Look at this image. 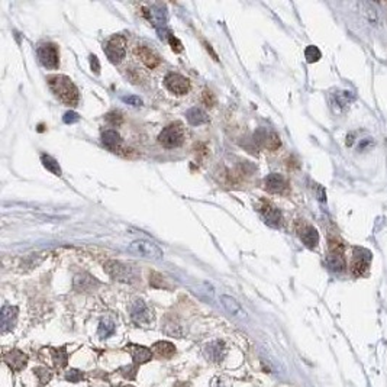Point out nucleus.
Instances as JSON below:
<instances>
[{"mask_svg":"<svg viewBox=\"0 0 387 387\" xmlns=\"http://www.w3.org/2000/svg\"><path fill=\"white\" fill-rule=\"evenodd\" d=\"M48 84L58 100L67 106H75L78 103V90L67 75H51L48 77Z\"/></svg>","mask_w":387,"mask_h":387,"instance_id":"f257e3e1","label":"nucleus"},{"mask_svg":"<svg viewBox=\"0 0 387 387\" xmlns=\"http://www.w3.org/2000/svg\"><path fill=\"white\" fill-rule=\"evenodd\" d=\"M131 254L141 258H148V260H161L164 252L157 244L147 241V239H137L128 247Z\"/></svg>","mask_w":387,"mask_h":387,"instance_id":"f03ea898","label":"nucleus"},{"mask_svg":"<svg viewBox=\"0 0 387 387\" xmlns=\"http://www.w3.org/2000/svg\"><path fill=\"white\" fill-rule=\"evenodd\" d=\"M158 141L165 148H177L184 142V129L182 123H171L162 129L158 135Z\"/></svg>","mask_w":387,"mask_h":387,"instance_id":"7ed1b4c3","label":"nucleus"},{"mask_svg":"<svg viewBox=\"0 0 387 387\" xmlns=\"http://www.w3.org/2000/svg\"><path fill=\"white\" fill-rule=\"evenodd\" d=\"M105 54L112 63H120L126 54V38L123 35H113L105 45Z\"/></svg>","mask_w":387,"mask_h":387,"instance_id":"20e7f679","label":"nucleus"},{"mask_svg":"<svg viewBox=\"0 0 387 387\" xmlns=\"http://www.w3.org/2000/svg\"><path fill=\"white\" fill-rule=\"evenodd\" d=\"M36 55H38L39 63L45 68H50V70H57L58 68V65H60V55H58V50H57V47H55L54 44H41L38 47Z\"/></svg>","mask_w":387,"mask_h":387,"instance_id":"39448f33","label":"nucleus"},{"mask_svg":"<svg viewBox=\"0 0 387 387\" xmlns=\"http://www.w3.org/2000/svg\"><path fill=\"white\" fill-rule=\"evenodd\" d=\"M105 270L109 276L113 280H119V281H132L137 279V274L132 267L125 266L119 261H108L105 264Z\"/></svg>","mask_w":387,"mask_h":387,"instance_id":"423d86ee","label":"nucleus"},{"mask_svg":"<svg viewBox=\"0 0 387 387\" xmlns=\"http://www.w3.org/2000/svg\"><path fill=\"white\" fill-rule=\"evenodd\" d=\"M129 311H131L132 321L137 323V325L147 326L152 321V311L147 306V303L144 300H141V299H137V300L132 302Z\"/></svg>","mask_w":387,"mask_h":387,"instance_id":"0eeeda50","label":"nucleus"},{"mask_svg":"<svg viewBox=\"0 0 387 387\" xmlns=\"http://www.w3.org/2000/svg\"><path fill=\"white\" fill-rule=\"evenodd\" d=\"M164 86L167 87L171 93L176 95H186L190 90V81L177 73H168L164 77Z\"/></svg>","mask_w":387,"mask_h":387,"instance_id":"6e6552de","label":"nucleus"},{"mask_svg":"<svg viewBox=\"0 0 387 387\" xmlns=\"http://www.w3.org/2000/svg\"><path fill=\"white\" fill-rule=\"evenodd\" d=\"M370 260H371V254L367 249L355 248L354 254H353V261H351V271L355 276H363L366 273V270L368 269Z\"/></svg>","mask_w":387,"mask_h":387,"instance_id":"1a4fd4ad","label":"nucleus"},{"mask_svg":"<svg viewBox=\"0 0 387 387\" xmlns=\"http://www.w3.org/2000/svg\"><path fill=\"white\" fill-rule=\"evenodd\" d=\"M255 138V142H258L261 147L267 148L270 151L277 150L280 147V138L279 135L276 132H271V131H266V129H258L254 135Z\"/></svg>","mask_w":387,"mask_h":387,"instance_id":"9d476101","label":"nucleus"},{"mask_svg":"<svg viewBox=\"0 0 387 387\" xmlns=\"http://www.w3.org/2000/svg\"><path fill=\"white\" fill-rule=\"evenodd\" d=\"M261 215H263V219L267 225L273 226V228H280L281 226L283 216H281L277 207L271 206L270 203H264L261 206Z\"/></svg>","mask_w":387,"mask_h":387,"instance_id":"9b49d317","label":"nucleus"},{"mask_svg":"<svg viewBox=\"0 0 387 387\" xmlns=\"http://www.w3.org/2000/svg\"><path fill=\"white\" fill-rule=\"evenodd\" d=\"M16 319H18V308L9 306V305L2 308L0 321H2V331L3 332L12 331L15 328V325H16Z\"/></svg>","mask_w":387,"mask_h":387,"instance_id":"f8f14e48","label":"nucleus"},{"mask_svg":"<svg viewBox=\"0 0 387 387\" xmlns=\"http://www.w3.org/2000/svg\"><path fill=\"white\" fill-rule=\"evenodd\" d=\"M221 302L225 308V311L229 315H232L234 318H238V319H247V312L242 309V306L238 303L232 296H228V294H222L221 296Z\"/></svg>","mask_w":387,"mask_h":387,"instance_id":"ddd939ff","label":"nucleus"},{"mask_svg":"<svg viewBox=\"0 0 387 387\" xmlns=\"http://www.w3.org/2000/svg\"><path fill=\"white\" fill-rule=\"evenodd\" d=\"M264 186L270 193H281L287 187V183H286V179L281 174L271 173L264 179Z\"/></svg>","mask_w":387,"mask_h":387,"instance_id":"4468645a","label":"nucleus"},{"mask_svg":"<svg viewBox=\"0 0 387 387\" xmlns=\"http://www.w3.org/2000/svg\"><path fill=\"white\" fill-rule=\"evenodd\" d=\"M26 361H28V357L18 350H13L8 354H5V363L11 367L13 371H21L22 368L26 366Z\"/></svg>","mask_w":387,"mask_h":387,"instance_id":"2eb2a0df","label":"nucleus"},{"mask_svg":"<svg viewBox=\"0 0 387 387\" xmlns=\"http://www.w3.org/2000/svg\"><path fill=\"white\" fill-rule=\"evenodd\" d=\"M126 350H128L129 354L132 355L134 363H135L137 366H138V364H144V363L150 361L151 358H152V353H151V350L145 348V347H142V345L129 344L128 347H126Z\"/></svg>","mask_w":387,"mask_h":387,"instance_id":"dca6fc26","label":"nucleus"},{"mask_svg":"<svg viewBox=\"0 0 387 387\" xmlns=\"http://www.w3.org/2000/svg\"><path fill=\"white\" fill-rule=\"evenodd\" d=\"M135 53H137V55L141 58V61L147 65L148 68H151V70L155 68L157 65L160 64V57L155 54L154 51H151L148 47L140 45V47H137Z\"/></svg>","mask_w":387,"mask_h":387,"instance_id":"f3484780","label":"nucleus"},{"mask_svg":"<svg viewBox=\"0 0 387 387\" xmlns=\"http://www.w3.org/2000/svg\"><path fill=\"white\" fill-rule=\"evenodd\" d=\"M96 286H99V281L87 273L77 274L74 277V289L77 291H90Z\"/></svg>","mask_w":387,"mask_h":387,"instance_id":"a211bd4d","label":"nucleus"},{"mask_svg":"<svg viewBox=\"0 0 387 387\" xmlns=\"http://www.w3.org/2000/svg\"><path fill=\"white\" fill-rule=\"evenodd\" d=\"M299 235H300L302 242L308 248H315L318 245V242H319V234L311 225L303 226L300 231H299Z\"/></svg>","mask_w":387,"mask_h":387,"instance_id":"6ab92c4d","label":"nucleus"},{"mask_svg":"<svg viewBox=\"0 0 387 387\" xmlns=\"http://www.w3.org/2000/svg\"><path fill=\"white\" fill-rule=\"evenodd\" d=\"M204 354H206L207 360H210L213 363H219V361H222V358L225 355V345L221 341H215L204 348Z\"/></svg>","mask_w":387,"mask_h":387,"instance_id":"aec40b11","label":"nucleus"},{"mask_svg":"<svg viewBox=\"0 0 387 387\" xmlns=\"http://www.w3.org/2000/svg\"><path fill=\"white\" fill-rule=\"evenodd\" d=\"M102 142H103V145L106 148L116 152L119 150V147H120V144H122V138H120V135H119L116 131L108 129V131H105L102 134Z\"/></svg>","mask_w":387,"mask_h":387,"instance_id":"412c9836","label":"nucleus"},{"mask_svg":"<svg viewBox=\"0 0 387 387\" xmlns=\"http://www.w3.org/2000/svg\"><path fill=\"white\" fill-rule=\"evenodd\" d=\"M186 118L189 120V123L193 125V126H199V125H203V123L209 122V116L206 115V112H203L202 109L199 108L189 109L187 113H186Z\"/></svg>","mask_w":387,"mask_h":387,"instance_id":"4be33fe9","label":"nucleus"},{"mask_svg":"<svg viewBox=\"0 0 387 387\" xmlns=\"http://www.w3.org/2000/svg\"><path fill=\"white\" fill-rule=\"evenodd\" d=\"M326 266H328V269L332 270V271H342L345 264L341 252L336 251V249H332L331 254L326 257Z\"/></svg>","mask_w":387,"mask_h":387,"instance_id":"5701e85b","label":"nucleus"},{"mask_svg":"<svg viewBox=\"0 0 387 387\" xmlns=\"http://www.w3.org/2000/svg\"><path fill=\"white\" fill-rule=\"evenodd\" d=\"M152 351L155 354H158L160 357H164V358H170L176 353V347L171 344V342H167V341H160V342H155L154 347H152Z\"/></svg>","mask_w":387,"mask_h":387,"instance_id":"b1692460","label":"nucleus"},{"mask_svg":"<svg viewBox=\"0 0 387 387\" xmlns=\"http://www.w3.org/2000/svg\"><path fill=\"white\" fill-rule=\"evenodd\" d=\"M41 162H42V165L48 170V171H51L55 176H61V168H60V165H58V161L53 158L51 155H47V154H42L41 155Z\"/></svg>","mask_w":387,"mask_h":387,"instance_id":"393cba45","label":"nucleus"},{"mask_svg":"<svg viewBox=\"0 0 387 387\" xmlns=\"http://www.w3.org/2000/svg\"><path fill=\"white\" fill-rule=\"evenodd\" d=\"M305 57H306V61H308V63H316V61L321 60L322 54H321V51H319L318 47L309 45V47L305 50Z\"/></svg>","mask_w":387,"mask_h":387,"instance_id":"a878e982","label":"nucleus"},{"mask_svg":"<svg viewBox=\"0 0 387 387\" xmlns=\"http://www.w3.org/2000/svg\"><path fill=\"white\" fill-rule=\"evenodd\" d=\"M115 332V325L110 321H102L99 325V336L100 338H109Z\"/></svg>","mask_w":387,"mask_h":387,"instance_id":"bb28decb","label":"nucleus"},{"mask_svg":"<svg viewBox=\"0 0 387 387\" xmlns=\"http://www.w3.org/2000/svg\"><path fill=\"white\" fill-rule=\"evenodd\" d=\"M53 355H54V363L58 367L67 366V351L64 348L60 350H53Z\"/></svg>","mask_w":387,"mask_h":387,"instance_id":"cd10ccee","label":"nucleus"},{"mask_svg":"<svg viewBox=\"0 0 387 387\" xmlns=\"http://www.w3.org/2000/svg\"><path fill=\"white\" fill-rule=\"evenodd\" d=\"M33 373L36 374V377H38V380H39V383L41 384H47L50 380H51V373L47 370V368H35L33 370Z\"/></svg>","mask_w":387,"mask_h":387,"instance_id":"c85d7f7f","label":"nucleus"},{"mask_svg":"<svg viewBox=\"0 0 387 387\" xmlns=\"http://www.w3.org/2000/svg\"><path fill=\"white\" fill-rule=\"evenodd\" d=\"M150 283L152 287H157V289H167V284H165V281H164V277H161L160 274H157V273H152L151 274V279Z\"/></svg>","mask_w":387,"mask_h":387,"instance_id":"c756f323","label":"nucleus"},{"mask_svg":"<svg viewBox=\"0 0 387 387\" xmlns=\"http://www.w3.org/2000/svg\"><path fill=\"white\" fill-rule=\"evenodd\" d=\"M106 120H108L110 125H113V126H119L120 123H122V113L120 112H110L106 115Z\"/></svg>","mask_w":387,"mask_h":387,"instance_id":"7c9ffc66","label":"nucleus"},{"mask_svg":"<svg viewBox=\"0 0 387 387\" xmlns=\"http://www.w3.org/2000/svg\"><path fill=\"white\" fill-rule=\"evenodd\" d=\"M167 39H168V42H170V45H171V48L174 53H182V51H183V44L180 42V41H179L174 35L168 33Z\"/></svg>","mask_w":387,"mask_h":387,"instance_id":"2f4dec72","label":"nucleus"},{"mask_svg":"<svg viewBox=\"0 0 387 387\" xmlns=\"http://www.w3.org/2000/svg\"><path fill=\"white\" fill-rule=\"evenodd\" d=\"M202 102H203L206 106L212 108L216 102L215 96H213V93H212V92H209V90H204L203 95H202Z\"/></svg>","mask_w":387,"mask_h":387,"instance_id":"473e14b6","label":"nucleus"},{"mask_svg":"<svg viewBox=\"0 0 387 387\" xmlns=\"http://www.w3.org/2000/svg\"><path fill=\"white\" fill-rule=\"evenodd\" d=\"M122 100H123L125 103L131 105V106H134V108H140V106H142V99H140L138 96H123L122 97Z\"/></svg>","mask_w":387,"mask_h":387,"instance_id":"72a5a7b5","label":"nucleus"},{"mask_svg":"<svg viewBox=\"0 0 387 387\" xmlns=\"http://www.w3.org/2000/svg\"><path fill=\"white\" fill-rule=\"evenodd\" d=\"M65 378H67L68 381H71V383H77V381H80V380L83 378V373L78 371V370H70V371L67 373Z\"/></svg>","mask_w":387,"mask_h":387,"instance_id":"f704fd0d","label":"nucleus"},{"mask_svg":"<svg viewBox=\"0 0 387 387\" xmlns=\"http://www.w3.org/2000/svg\"><path fill=\"white\" fill-rule=\"evenodd\" d=\"M63 120H64V123H67V125H71V123L78 122V120H80V116H78V113H75V112H67L64 116H63Z\"/></svg>","mask_w":387,"mask_h":387,"instance_id":"c9c22d12","label":"nucleus"},{"mask_svg":"<svg viewBox=\"0 0 387 387\" xmlns=\"http://www.w3.org/2000/svg\"><path fill=\"white\" fill-rule=\"evenodd\" d=\"M90 67H92V71H95V74L100 73V63L96 55H90Z\"/></svg>","mask_w":387,"mask_h":387,"instance_id":"e433bc0d","label":"nucleus"},{"mask_svg":"<svg viewBox=\"0 0 387 387\" xmlns=\"http://www.w3.org/2000/svg\"><path fill=\"white\" fill-rule=\"evenodd\" d=\"M206 50H207V51H209V53L212 54V57H213L215 60H218V55H216L215 53H213V50H212V47H210L209 44H206Z\"/></svg>","mask_w":387,"mask_h":387,"instance_id":"4c0bfd02","label":"nucleus"},{"mask_svg":"<svg viewBox=\"0 0 387 387\" xmlns=\"http://www.w3.org/2000/svg\"><path fill=\"white\" fill-rule=\"evenodd\" d=\"M116 387H134V386H129V384H119V386Z\"/></svg>","mask_w":387,"mask_h":387,"instance_id":"58836bf2","label":"nucleus"},{"mask_svg":"<svg viewBox=\"0 0 387 387\" xmlns=\"http://www.w3.org/2000/svg\"><path fill=\"white\" fill-rule=\"evenodd\" d=\"M183 387H186V386H184V384H183Z\"/></svg>","mask_w":387,"mask_h":387,"instance_id":"ea45409f","label":"nucleus"}]
</instances>
